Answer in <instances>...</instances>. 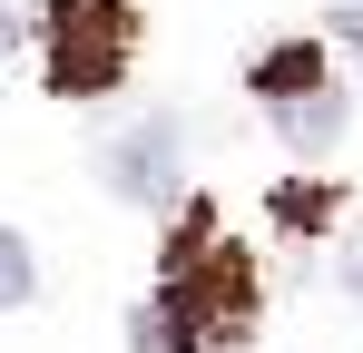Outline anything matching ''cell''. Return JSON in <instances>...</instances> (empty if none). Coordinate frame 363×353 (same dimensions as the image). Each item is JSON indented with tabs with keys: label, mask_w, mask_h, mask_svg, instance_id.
<instances>
[{
	"label": "cell",
	"mask_w": 363,
	"mask_h": 353,
	"mask_svg": "<svg viewBox=\"0 0 363 353\" xmlns=\"http://www.w3.org/2000/svg\"><path fill=\"white\" fill-rule=\"evenodd\" d=\"M0 304H30V245L0 226Z\"/></svg>",
	"instance_id": "6"
},
{
	"label": "cell",
	"mask_w": 363,
	"mask_h": 353,
	"mask_svg": "<svg viewBox=\"0 0 363 353\" xmlns=\"http://www.w3.org/2000/svg\"><path fill=\"white\" fill-rule=\"evenodd\" d=\"M275 138L304 147V157H314V147H334V138H344V89L324 79V89H304V99H275Z\"/></svg>",
	"instance_id": "4"
},
{
	"label": "cell",
	"mask_w": 363,
	"mask_h": 353,
	"mask_svg": "<svg viewBox=\"0 0 363 353\" xmlns=\"http://www.w3.org/2000/svg\"><path fill=\"white\" fill-rule=\"evenodd\" d=\"M344 285H354V294H363V245H344Z\"/></svg>",
	"instance_id": "9"
},
{
	"label": "cell",
	"mask_w": 363,
	"mask_h": 353,
	"mask_svg": "<svg viewBox=\"0 0 363 353\" xmlns=\"http://www.w3.org/2000/svg\"><path fill=\"white\" fill-rule=\"evenodd\" d=\"M245 79H255V99H265V108H275V99H304V89H324V50H314V40H275Z\"/></svg>",
	"instance_id": "5"
},
{
	"label": "cell",
	"mask_w": 363,
	"mask_h": 353,
	"mask_svg": "<svg viewBox=\"0 0 363 353\" xmlns=\"http://www.w3.org/2000/svg\"><path fill=\"white\" fill-rule=\"evenodd\" d=\"M334 40H344V50H363V0H354V10H334Z\"/></svg>",
	"instance_id": "7"
},
{
	"label": "cell",
	"mask_w": 363,
	"mask_h": 353,
	"mask_svg": "<svg viewBox=\"0 0 363 353\" xmlns=\"http://www.w3.org/2000/svg\"><path fill=\"white\" fill-rule=\"evenodd\" d=\"M245 334H255V265H245V245L216 235L206 206H186L167 235V285H157V304L128 314V344L138 353H236Z\"/></svg>",
	"instance_id": "1"
},
{
	"label": "cell",
	"mask_w": 363,
	"mask_h": 353,
	"mask_svg": "<svg viewBox=\"0 0 363 353\" xmlns=\"http://www.w3.org/2000/svg\"><path fill=\"white\" fill-rule=\"evenodd\" d=\"M99 176H108V196H128V206H157V196L177 186V118H138V128H118L108 157H99Z\"/></svg>",
	"instance_id": "3"
},
{
	"label": "cell",
	"mask_w": 363,
	"mask_h": 353,
	"mask_svg": "<svg viewBox=\"0 0 363 353\" xmlns=\"http://www.w3.org/2000/svg\"><path fill=\"white\" fill-rule=\"evenodd\" d=\"M20 30H30V20H20V10H10V0H0V50H10V40H20Z\"/></svg>",
	"instance_id": "8"
},
{
	"label": "cell",
	"mask_w": 363,
	"mask_h": 353,
	"mask_svg": "<svg viewBox=\"0 0 363 353\" xmlns=\"http://www.w3.org/2000/svg\"><path fill=\"white\" fill-rule=\"evenodd\" d=\"M40 59L60 99H108L138 59V10L128 0H50L40 10Z\"/></svg>",
	"instance_id": "2"
}]
</instances>
